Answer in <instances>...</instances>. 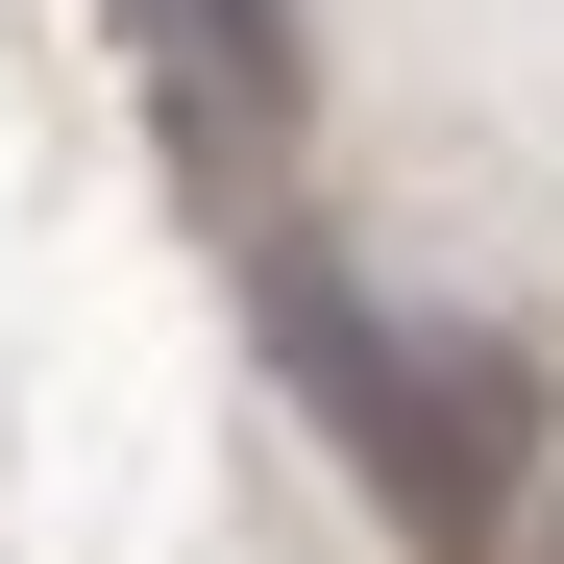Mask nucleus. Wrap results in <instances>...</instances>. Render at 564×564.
I'll list each match as a JSON object with an SVG mask.
<instances>
[{
	"label": "nucleus",
	"mask_w": 564,
	"mask_h": 564,
	"mask_svg": "<svg viewBox=\"0 0 564 564\" xmlns=\"http://www.w3.org/2000/svg\"><path fill=\"white\" fill-rule=\"evenodd\" d=\"M540 564H564V516H540Z\"/></svg>",
	"instance_id": "3"
},
{
	"label": "nucleus",
	"mask_w": 564,
	"mask_h": 564,
	"mask_svg": "<svg viewBox=\"0 0 564 564\" xmlns=\"http://www.w3.org/2000/svg\"><path fill=\"white\" fill-rule=\"evenodd\" d=\"M270 368H295L319 442L393 491V540H442V564L516 540V491H540V368L516 344H442V319H368L344 270H270Z\"/></svg>",
	"instance_id": "1"
},
{
	"label": "nucleus",
	"mask_w": 564,
	"mask_h": 564,
	"mask_svg": "<svg viewBox=\"0 0 564 564\" xmlns=\"http://www.w3.org/2000/svg\"><path fill=\"white\" fill-rule=\"evenodd\" d=\"M172 25V74H197V99L246 123V99H295V0H148Z\"/></svg>",
	"instance_id": "2"
}]
</instances>
